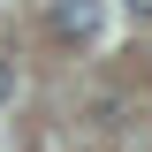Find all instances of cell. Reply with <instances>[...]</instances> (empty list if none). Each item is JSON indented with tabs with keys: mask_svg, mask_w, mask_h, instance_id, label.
<instances>
[{
	"mask_svg": "<svg viewBox=\"0 0 152 152\" xmlns=\"http://www.w3.org/2000/svg\"><path fill=\"white\" fill-rule=\"evenodd\" d=\"M46 31H53L61 46H84V38L99 31V0H53V15H46Z\"/></svg>",
	"mask_w": 152,
	"mask_h": 152,
	"instance_id": "obj_1",
	"label": "cell"
},
{
	"mask_svg": "<svg viewBox=\"0 0 152 152\" xmlns=\"http://www.w3.org/2000/svg\"><path fill=\"white\" fill-rule=\"evenodd\" d=\"M122 8H129V15H137V23H152V0H122Z\"/></svg>",
	"mask_w": 152,
	"mask_h": 152,
	"instance_id": "obj_3",
	"label": "cell"
},
{
	"mask_svg": "<svg viewBox=\"0 0 152 152\" xmlns=\"http://www.w3.org/2000/svg\"><path fill=\"white\" fill-rule=\"evenodd\" d=\"M15 99V61H0V107Z\"/></svg>",
	"mask_w": 152,
	"mask_h": 152,
	"instance_id": "obj_2",
	"label": "cell"
}]
</instances>
